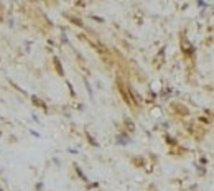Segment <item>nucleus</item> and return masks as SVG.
<instances>
[{"instance_id": "f03ea898", "label": "nucleus", "mask_w": 214, "mask_h": 191, "mask_svg": "<svg viewBox=\"0 0 214 191\" xmlns=\"http://www.w3.org/2000/svg\"><path fill=\"white\" fill-rule=\"evenodd\" d=\"M43 188V183H36V191H41Z\"/></svg>"}, {"instance_id": "20e7f679", "label": "nucleus", "mask_w": 214, "mask_h": 191, "mask_svg": "<svg viewBox=\"0 0 214 191\" xmlns=\"http://www.w3.org/2000/svg\"><path fill=\"white\" fill-rule=\"evenodd\" d=\"M0 191H3V189H2V188H0Z\"/></svg>"}, {"instance_id": "f257e3e1", "label": "nucleus", "mask_w": 214, "mask_h": 191, "mask_svg": "<svg viewBox=\"0 0 214 191\" xmlns=\"http://www.w3.org/2000/svg\"><path fill=\"white\" fill-rule=\"evenodd\" d=\"M30 133H31L33 137H36V138H40V137H41L40 133H38V132H35V130H30Z\"/></svg>"}, {"instance_id": "7ed1b4c3", "label": "nucleus", "mask_w": 214, "mask_h": 191, "mask_svg": "<svg viewBox=\"0 0 214 191\" xmlns=\"http://www.w3.org/2000/svg\"><path fill=\"white\" fill-rule=\"evenodd\" d=\"M2 175H3V170H2V168H0V176H2Z\"/></svg>"}]
</instances>
